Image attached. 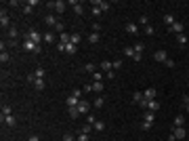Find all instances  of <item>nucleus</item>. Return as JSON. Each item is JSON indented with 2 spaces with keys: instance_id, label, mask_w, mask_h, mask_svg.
<instances>
[{
  "instance_id": "f257e3e1",
  "label": "nucleus",
  "mask_w": 189,
  "mask_h": 141,
  "mask_svg": "<svg viewBox=\"0 0 189 141\" xmlns=\"http://www.w3.org/2000/svg\"><path fill=\"white\" fill-rule=\"evenodd\" d=\"M46 6H48V8H53L55 13H63L65 6H67V2H63V0H55V2H48Z\"/></svg>"
},
{
  "instance_id": "f03ea898",
  "label": "nucleus",
  "mask_w": 189,
  "mask_h": 141,
  "mask_svg": "<svg viewBox=\"0 0 189 141\" xmlns=\"http://www.w3.org/2000/svg\"><path fill=\"white\" fill-rule=\"evenodd\" d=\"M23 48L25 51H36V53H42V47L36 44L34 40H23Z\"/></svg>"
},
{
  "instance_id": "7ed1b4c3",
  "label": "nucleus",
  "mask_w": 189,
  "mask_h": 141,
  "mask_svg": "<svg viewBox=\"0 0 189 141\" xmlns=\"http://www.w3.org/2000/svg\"><path fill=\"white\" fill-rule=\"evenodd\" d=\"M27 34H30V40H34V42H36V44H40V42H42V40H44V34H40V32H38V30H30V32H27Z\"/></svg>"
},
{
  "instance_id": "20e7f679",
  "label": "nucleus",
  "mask_w": 189,
  "mask_h": 141,
  "mask_svg": "<svg viewBox=\"0 0 189 141\" xmlns=\"http://www.w3.org/2000/svg\"><path fill=\"white\" fill-rule=\"evenodd\" d=\"M0 25H2V30H6V28L11 25V21H8V15H6V11H4V8L0 11Z\"/></svg>"
},
{
  "instance_id": "39448f33",
  "label": "nucleus",
  "mask_w": 189,
  "mask_h": 141,
  "mask_svg": "<svg viewBox=\"0 0 189 141\" xmlns=\"http://www.w3.org/2000/svg\"><path fill=\"white\" fill-rule=\"evenodd\" d=\"M168 30H170V32H175V34H183V32H185V25H183L181 21H175Z\"/></svg>"
},
{
  "instance_id": "423d86ee",
  "label": "nucleus",
  "mask_w": 189,
  "mask_h": 141,
  "mask_svg": "<svg viewBox=\"0 0 189 141\" xmlns=\"http://www.w3.org/2000/svg\"><path fill=\"white\" fill-rule=\"evenodd\" d=\"M76 107H78V112H80V114H88V107H91V103H88L86 99H80V103H78Z\"/></svg>"
},
{
  "instance_id": "0eeeda50",
  "label": "nucleus",
  "mask_w": 189,
  "mask_h": 141,
  "mask_svg": "<svg viewBox=\"0 0 189 141\" xmlns=\"http://www.w3.org/2000/svg\"><path fill=\"white\" fill-rule=\"evenodd\" d=\"M93 4L101 8V13H107V11L111 8V4H109V2H101V0H93Z\"/></svg>"
},
{
  "instance_id": "6e6552de",
  "label": "nucleus",
  "mask_w": 189,
  "mask_h": 141,
  "mask_svg": "<svg viewBox=\"0 0 189 141\" xmlns=\"http://www.w3.org/2000/svg\"><path fill=\"white\" fill-rule=\"evenodd\" d=\"M153 59L160 61V63H164V61L168 59V55H166V51H155V53H153Z\"/></svg>"
},
{
  "instance_id": "1a4fd4ad",
  "label": "nucleus",
  "mask_w": 189,
  "mask_h": 141,
  "mask_svg": "<svg viewBox=\"0 0 189 141\" xmlns=\"http://www.w3.org/2000/svg\"><path fill=\"white\" fill-rule=\"evenodd\" d=\"M172 135H175L177 139H185V135H187V133H185V129H183V126H175Z\"/></svg>"
},
{
  "instance_id": "9d476101",
  "label": "nucleus",
  "mask_w": 189,
  "mask_h": 141,
  "mask_svg": "<svg viewBox=\"0 0 189 141\" xmlns=\"http://www.w3.org/2000/svg\"><path fill=\"white\" fill-rule=\"evenodd\" d=\"M69 4L74 6V13H76V15H82V13H84V8H82V4H80L78 0H72Z\"/></svg>"
},
{
  "instance_id": "9b49d317",
  "label": "nucleus",
  "mask_w": 189,
  "mask_h": 141,
  "mask_svg": "<svg viewBox=\"0 0 189 141\" xmlns=\"http://www.w3.org/2000/svg\"><path fill=\"white\" fill-rule=\"evenodd\" d=\"M44 25H48V28H55V25H57L55 15H46V17H44Z\"/></svg>"
},
{
  "instance_id": "f8f14e48",
  "label": "nucleus",
  "mask_w": 189,
  "mask_h": 141,
  "mask_svg": "<svg viewBox=\"0 0 189 141\" xmlns=\"http://www.w3.org/2000/svg\"><path fill=\"white\" fill-rule=\"evenodd\" d=\"M78 103H80V99H78L76 95H69V97H67V107H76Z\"/></svg>"
},
{
  "instance_id": "ddd939ff",
  "label": "nucleus",
  "mask_w": 189,
  "mask_h": 141,
  "mask_svg": "<svg viewBox=\"0 0 189 141\" xmlns=\"http://www.w3.org/2000/svg\"><path fill=\"white\" fill-rule=\"evenodd\" d=\"M155 93H158V91H155V89H145V93H143V97H145V99H149V101H151V99H155Z\"/></svg>"
},
{
  "instance_id": "4468645a",
  "label": "nucleus",
  "mask_w": 189,
  "mask_h": 141,
  "mask_svg": "<svg viewBox=\"0 0 189 141\" xmlns=\"http://www.w3.org/2000/svg\"><path fill=\"white\" fill-rule=\"evenodd\" d=\"M69 40H72V34H67V32L59 34V42H63V44H69Z\"/></svg>"
},
{
  "instance_id": "2eb2a0df",
  "label": "nucleus",
  "mask_w": 189,
  "mask_h": 141,
  "mask_svg": "<svg viewBox=\"0 0 189 141\" xmlns=\"http://www.w3.org/2000/svg\"><path fill=\"white\" fill-rule=\"evenodd\" d=\"M101 70L107 74V72H111V70H114V63H111V61H101Z\"/></svg>"
},
{
  "instance_id": "dca6fc26",
  "label": "nucleus",
  "mask_w": 189,
  "mask_h": 141,
  "mask_svg": "<svg viewBox=\"0 0 189 141\" xmlns=\"http://www.w3.org/2000/svg\"><path fill=\"white\" fill-rule=\"evenodd\" d=\"M147 110H149V112H158V110H160L158 99H151V101H149V105H147Z\"/></svg>"
},
{
  "instance_id": "f3484780",
  "label": "nucleus",
  "mask_w": 189,
  "mask_h": 141,
  "mask_svg": "<svg viewBox=\"0 0 189 141\" xmlns=\"http://www.w3.org/2000/svg\"><path fill=\"white\" fill-rule=\"evenodd\" d=\"M34 87H36V91H44V87H46V82H44L42 78H36V82H34Z\"/></svg>"
},
{
  "instance_id": "a211bd4d",
  "label": "nucleus",
  "mask_w": 189,
  "mask_h": 141,
  "mask_svg": "<svg viewBox=\"0 0 189 141\" xmlns=\"http://www.w3.org/2000/svg\"><path fill=\"white\" fill-rule=\"evenodd\" d=\"M67 114H69V118H72V120H76V118L80 116V112H78V107H67Z\"/></svg>"
},
{
  "instance_id": "6ab92c4d",
  "label": "nucleus",
  "mask_w": 189,
  "mask_h": 141,
  "mask_svg": "<svg viewBox=\"0 0 189 141\" xmlns=\"http://www.w3.org/2000/svg\"><path fill=\"white\" fill-rule=\"evenodd\" d=\"M126 32H128V34H137V32H139L137 23H126Z\"/></svg>"
},
{
  "instance_id": "aec40b11",
  "label": "nucleus",
  "mask_w": 189,
  "mask_h": 141,
  "mask_svg": "<svg viewBox=\"0 0 189 141\" xmlns=\"http://www.w3.org/2000/svg\"><path fill=\"white\" fill-rule=\"evenodd\" d=\"M2 122H4L6 126H15V116L11 114V116H6V118H2Z\"/></svg>"
},
{
  "instance_id": "412c9836",
  "label": "nucleus",
  "mask_w": 189,
  "mask_h": 141,
  "mask_svg": "<svg viewBox=\"0 0 189 141\" xmlns=\"http://www.w3.org/2000/svg\"><path fill=\"white\" fill-rule=\"evenodd\" d=\"M135 55H143V51H145V44H143V42H137V44H135Z\"/></svg>"
},
{
  "instance_id": "4be33fe9",
  "label": "nucleus",
  "mask_w": 189,
  "mask_h": 141,
  "mask_svg": "<svg viewBox=\"0 0 189 141\" xmlns=\"http://www.w3.org/2000/svg\"><path fill=\"white\" fill-rule=\"evenodd\" d=\"M65 51H67V53H69V55H76V53H78V47H76V44H72V42H69V44H65Z\"/></svg>"
},
{
  "instance_id": "5701e85b",
  "label": "nucleus",
  "mask_w": 189,
  "mask_h": 141,
  "mask_svg": "<svg viewBox=\"0 0 189 141\" xmlns=\"http://www.w3.org/2000/svg\"><path fill=\"white\" fill-rule=\"evenodd\" d=\"M164 23H166V25H168V28H170V25H172V23H175V17H172V15H170V13H166V15H164Z\"/></svg>"
},
{
  "instance_id": "b1692460",
  "label": "nucleus",
  "mask_w": 189,
  "mask_h": 141,
  "mask_svg": "<svg viewBox=\"0 0 189 141\" xmlns=\"http://www.w3.org/2000/svg\"><path fill=\"white\" fill-rule=\"evenodd\" d=\"M143 120H147V122H153V120H155V112H149V110H147V112H145V118H143Z\"/></svg>"
},
{
  "instance_id": "393cba45",
  "label": "nucleus",
  "mask_w": 189,
  "mask_h": 141,
  "mask_svg": "<svg viewBox=\"0 0 189 141\" xmlns=\"http://www.w3.org/2000/svg\"><path fill=\"white\" fill-rule=\"evenodd\" d=\"M183 124H185V116H183V114H179V116L175 118V126H183Z\"/></svg>"
},
{
  "instance_id": "a878e982",
  "label": "nucleus",
  "mask_w": 189,
  "mask_h": 141,
  "mask_svg": "<svg viewBox=\"0 0 189 141\" xmlns=\"http://www.w3.org/2000/svg\"><path fill=\"white\" fill-rule=\"evenodd\" d=\"M124 57H130V59H133V57H135V48L133 47H124Z\"/></svg>"
},
{
  "instance_id": "bb28decb",
  "label": "nucleus",
  "mask_w": 189,
  "mask_h": 141,
  "mask_svg": "<svg viewBox=\"0 0 189 141\" xmlns=\"http://www.w3.org/2000/svg\"><path fill=\"white\" fill-rule=\"evenodd\" d=\"M21 6H23V8H21V11H23V15H32V11H34V6H30L27 2H25V4H21Z\"/></svg>"
},
{
  "instance_id": "cd10ccee",
  "label": "nucleus",
  "mask_w": 189,
  "mask_h": 141,
  "mask_svg": "<svg viewBox=\"0 0 189 141\" xmlns=\"http://www.w3.org/2000/svg\"><path fill=\"white\" fill-rule=\"evenodd\" d=\"M80 40H82V38H80V34H78V32H74V34H72V40H69V42L78 47V42H80Z\"/></svg>"
},
{
  "instance_id": "c85d7f7f",
  "label": "nucleus",
  "mask_w": 189,
  "mask_h": 141,
  "mask_svg": "<svg viewBox=\"0 0 189 141\" xmlns=\"http://www.w3.org/2000/svg\"><path fill=\"white\" fill-rule=\"evenodd\" d=\"M177 42H179L181 47H183V44H187V36H185V34H177Z\"/></svg>"
},
{
  "instance_id": "c756f323",
  "label": "nucleus",
  "mask_w": 189,
  "mask_h": 141,
  "mask_svg": "<svg viewBox=\"0 0 189 141\" xmlns=\"http://www.w3.org/2000/svg\"><path fill=\"white\" fill-rule=\"evenodd\" d=\"M8 59H11V57H8V53H6V51H2V53H0V63L4 65V63H8Z\"/></svg>"
},
{
  "instance_id": "7c9ffc66",
  "label": "nucleus",
  "mask_w": 189,
  "mask_h": 141,
  "mask_svg": "<svg viewBox=\"0 0 189 141\" xmlns=\"http://www.w3.org/2000/svg\"><path fill=\"white\" fill-rule=\"evenodd\" d=\"M88 42H91V44H97V42H99V34H97V32H93V34L88 36Z\"/></svg>"
},
{
  "instance_id": "2f4dec72",
  "label": "nucleus",
  "mask_w": 189,
  "mask_h": 141,
  "mask_svg": "<svg viewBox=\"0 0 189 141\" xmlns=\"http://www.w3.org/2000/svg\"><path fill=\"white\" fill-rule=\"evenodd\" d=\"M34 76H36V78H42V80H44V76H46V72H44L42 67H38V70L34 72Z\"/></svg>"
},
{
  "instance_id": "473e14b6",
  "label": "nucleus",
  "mask_w": 189,
  "mask_h": 141,
  "mask_svg": "<svg viewBox=\"0 0 189 141\" xmlns=\"http://www.w3.org/2000/svg\"><path fill=\"white\" fill-rule=\"evenodd\" d=\"M93 129H94V131H103V129H105V122H101V120H97V122L93 124Z\"/></svg>"
},
{
  "instance_id": "72a5a7b5",
  "label": "nucleus",
  "mask_w": 189,
  "mask_h": 141,
  "mask_svg": "<svg viewBox=\"0 0 189 141\" xmlns=\"http://www.w3.org/2000/svg\"><path fill=\"white\" fill-rule=\"evenodd\" d=\"M44 42H55V34H53V32H46V34H44Z\"/></svg>"
},
{
  "instance_id": "f704fd0d",
  "label": "nucleus",
  "mask_w": 189,
  "mask_h": 141,
  "mask_svg": "<svg viewBox=\"0 0 189 141\" xmlns=\"http://www.w3.org/2000/svg\"><path fill=\"white\" fill-rule=\"evenodd\" d=\"M84 70H86V72H91V74H94V72H97V65H94V63H86V65H84Z\"/></svg>"
},
{
  "instance_id": "c9c22d12",
  "label": "nucleus",
  "mask_w": 189,
  "mask_h": 141,
  "mask_svg": "<svg viewBox=\"0 0 189 141\" xmlns=\"http://www.w3.org/2000/svg\"><path fill=\"white\" fill-rule=\"evenodd\" d=\"M17 36H19L17 28H8V38H17Z\"/></svg>"
},
{
  "instance_id": "e433bc0d",
  "label": "nucleus",
  "mask_w": 189,
  "mask_h": 141,
  "mask_svg": "<svg viewBox=\"0 0 189 141\" xmlns=\"http://www.w3.org/2000/svg\"><path fill=\"white\" fill-rule=\"evenodd\" d=\"M11 116V105H2V118Z\"/></svg>"
},
{
  "instance_id": "4c0bfd02",
  "label": "nucleus",
  "mask_w": 189,
  "mask_h": 141,
  "mask_svg": "<svg viewBox=\"0 0 189 141\" xmlns=\"http://www.w3.org/2000/svg\"><path fill=\"white\" fill-rule=\"evenodd\" d=\"M91 129H93V124H84V126L80 129V133H84V135H88V133H91Z\"/></svg>"
},
{
  "instance_id": "58836bf2",
  "label": "nucleus",
  "mask_w": 189,
  "mask_h": 141,
  "mask_svg": "<svg viewBox=\"0 0 189 141\" xmlns=\"http://www.w3.org/2000/svg\"><path fill=\"white\" fill-rule=\"evenodd\" d=\"M141 99H143V93H139V91H137V93H133V101H135V103H139Z\"/></svg>"
},
{
  "instance_id": "ea45409f",
  "label": "nucleus",
  "mask_w": 189,
  "mask_h": 141,
  "mask_svg": "<svg viewBox=\"0 0 189 141\" xmlns=\"http://www.w3.org/2000/svg\"><path fill=\"white\" fill-rule=\"evenodd\" d=\"M103 103H105V99H103V97H97V99H94V107H101V105H103Z\"/></svg>"
},
{
  "instance_id": "a19ab883",
  "label": "nucleus",
  "mask_w": 189,
  "mask_h": 141,
  "mask_svg": "<svg viewBox=\"0 0 189 141\" xmlns=\"http://www.w3.org/2000/svg\"><path fill=\"white\" fill-rule=\"evenodd\" d=\"M151 124H153V122H147V120H143V122H141V129H143V131H149V129H151Z\"/></svg>"
},
{
  "instance_id": "79ce46f5",
  "label": "nucleus",
  "mask_w": 189,
  "mask_h": 141,
  "mask_svg": "<svg viewBox=\"0 0 189 141\" xmlns=\"http://www.w3.org/2000/svg\"><path fill=\"white\" fill-rule=\"evenodd\" d=\"M93 91H103V82H93Z\"/></svg>"
},
{
  "instance_id": "37998d69",
  "label": "nucleus",
  "mask_w": 189,
  "mask_h": 141,
  "mask_svg": "<svg viewBox=\"0 0 189 141\" xmlns=\"http://www.w3.org/2000/svg\"><path fill=\"white\" fill-rule=\"evenodd\" d=\"M164 65H166V67H175V65H177V61H175V59H166V61H164Z\"/></svg>"
},
{
  "instance_id": "c03bdc74",
  "label": "nucleus",
  "mask_w": 189,
  "mask_h": 141,
  "mask_svg": "<svg viewBox=\"0 0 189 141\" xmlns=\"http://www.w3.org/2000/svg\"><path fill=\"white\" fill-rule=\"evenodd\" d=\"M63 141H76V139H74L72 133H63Z\"/></svg>"
},
{
  "instance_id": "a18cd8bd",
  "label": "nucleus",
  "mask_w": 189,
  "mask_h": 141,
  "mask_svg": "<svg viewBox=\"0 0 189 141\" xmlns=\"http://www.w3.org/2000/svg\"><path fill=\"white\" fill-rule=\"evenodd\" d=\"M101 78H103V74H99V72H94V74H93V80H94V82H101Z\"/></svg>"
},
{
  "instance_id": "49530a36",
  "label": "nucleus",
  "mask_w": 189,
  "mask_h": 141,
  "mask_svg": "<svg viewBox=\"0 0 189 141\" xmlns=\"http://www.w3.org/2000/svg\"><path fill=\"white\" fill-rule=\"evenodd\" d=\"M97 122V118H94L93 114H88V118H86V124H94Z\"/></svg>"
},
{
  "instance_id": "de8ad7c7",
  "label": "nucleus",
  "mask_w": 189,
  "mask_h": 141,
  "mask_svg": "<svg viewBox=\"0 0 189 141\" xmlns=\"http://www.w3.org/2000/svg\"><path fill=\"white\" fill-rule=\"evenodd\" d=\"M72 95H76L78 99H82V89H74V91H72Z\"/></svg>"
},
{
  "instance_id": "09e8293b",
  "label": "nucleus",
  "mask_w": 189,
  "mask_h": 141,
  "mask_svg": "<svg viewBox=\"0 0 189 141\" xmlns=\"http://www.w3.org/2000/svg\"><path fill=\"white\" fill-rule=\"evenodd\" d=\"M145 34H147V36H153V28H151V25H145Z\"/></svg>"
},
{
  "instance_id": "8fccbe9b",
  "label": "nucleus",
  "mask_w": 189,
  "mask_h": 141,
  "mask_svg": "<svg viewBox=\"0 0 189 141\" xmlns=\"http://www.w3.org/2000/svg\"><path fill=\"white\" fill-rule=\"evenodd\" d=\"M82 91H86V93H91V91H93V82H86V84H84V89H82Z\"/></svg>"
},
{
  "instance_id": "3c124183",
  "label": "nucleus",
  "mask_w": 189,
  "mask_h": 141,
  "mask_svg": "<svg viewBox=\"0 0 189 141\" xmlns=\"http://www.w3.org/2000/svg\"><path fill=\"white\" fill-rule=\"evenodd\" d=\"M78 141H88V135H84V133H78Z\"/></svg>"
},
{
  "instance_id": "603ef678",
  "label": "nucleus",
  "mask_w": 189,
  "mask_h": 141,
  "mask_svg": "<svg viewBox=\"0 0 189 141\" xmlns=\"http://www.w3.org/2000/svg\"><path fill=\"white\" fill-rule=\"evenodd\" d=\"M93 15H94V17H99V15H101V8H99V6H93Z\"/></svg>"
},
{
  "instance_id": "864d4df0",
  "label": "nucleus",
  "mask_w": 189,
  "mask_h": 141,
  "mask_svg": "<svg viewBox=\"0 0 189 141\" xmlns=\"http://www.w3.org/2000/svg\"><path fill=\"white\" fill-rule=\"evenodd\" d=\"M118 67H122V59H118V61H114V70H118Z\"/></svg>"
},
{
  "instance_id": "5fc2aeb1",
  "label": "nucleus",
  "mask_w": 189,
  "mask_h": 141,
  "mask_svg": "<svg viewBox=\"0 0 189 141\" xmlns=\"http://www.w3.org/2000/svg\"><path fill=\"white\" fill-rule=\"evenodd\" d=\"M105 76H107V78H109V80H111V78H116V70H111V72H107V74H105Z\"/></svg>"
},
{
  "instance_id": "6e6d98bb",
  "label": "nucleus",
  "mask_w": 189,
  "mask_h": 141,
  "mask_svg": "<svg viewBox=\"0 0 189 141\" xmlns=\"http://www.w3.org/2000/svg\"><path fill=\"white\" fill-rule=\"evenodd\" d=\"M183 101H185V112L189 114V97H183Z\"/></svg>"
},
{
  "instance_id": "4d7b16f0",
  "label": "nucleus",
  "mask_w": 189,
  "mask_h": 141,
  "mask_svg": "<svg viewBox=\"0 0 189 141\" xmlns=\"http://www.w3.org/2000/svg\"><path fill=\"white\" fill-rule=\"evenodd\" d=\"M139 21H141L143 25H149V23H147V21H149V19H147V15H143V17H141V19H139Z\"/></svg>"
},
{
  "instance_id": "13d9d810",
  "label": "nucleus",
  "mask_w": 189,
  "mask_h": 141,
  "mask_svg": "<svg viewBox=\"0 0 189 141\" xmlns=\"http://www.w3.org/2000/svg\"><path fill=\"white\" fill-rule=\"evenodd\" d=\"M93 30L99 34V32H101V23H93Z\"/></svg>"
},
{
  "instance_id": "bf43d9fd",
  "label": "nucleus",
  "mask_w": 189,
  "mask_h": 141,
  "mask_svg": "<svg viewBox=\"0 0 189 141\" xmlns=\"http://www.w3.org/2000/svg\"><path fill=\"white\" fill-rule=\"evenodd\" d=\"M27 141H40V139H38V135H32V137H30Z\"/></svg>"
}]
</instances>
